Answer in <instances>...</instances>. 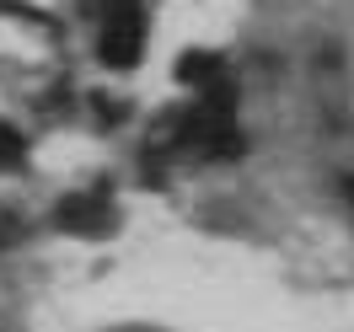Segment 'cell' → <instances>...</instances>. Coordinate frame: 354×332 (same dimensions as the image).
Listing matches in <instances>:
<instances>
[{
  "instance_id": "obj_3",
  "label": "cell",
  "mask_w": 354,
  "mask_h": 332,
  "mask_svg": "<svg viewBox=\"0 0 354 332\" xmlns=\"http://www.w3.org/2000/svg\"><path fill=\"white\" fill-rule=\"evenodd\" d=\"M17 161H22V134L11 124H0V166H17Z\"/></svg>"
},
{
  "instance_id": "obj_2",
  "label": "cell",
  "mask_w": 354,
  "mask_h": 332,
  "mask_svg": "<svg viewBox=\"0 0 354 332\" xmlns=\"http://www.w3.org/2000/svg\"><path fill=\"white\" fill-rule=\"evenodd\" d=\"M59 225L65 231H108L113 225V204L102 199V193H81V199H65L59 204Z\"/></svg>"
},
{
  "instance_id": "obj_1",
  "label": "cell",
  "mask_w": 354,
  "mask_h": 332,
  "mask_svg": "<svg viewBox=\"0 0 354 332\" xmlns=\"http://www.w3.org/2000/svg\"><path fill=\"white\" fill-rule=\"evenodd\" d=\"M140 43H145V6L140 0H108L102 6V65L129 70L140 59Z\"/></svg>"
}]
</instances>
